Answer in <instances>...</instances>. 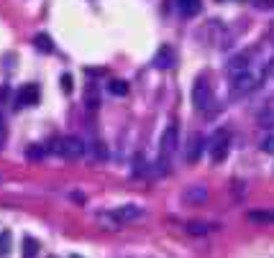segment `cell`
I'll return each mask as SVG.
<instances>
[{
	"label": "cell",
	"mask_w": 274,
	"mask_h": 258,
	"mask_svg": "<svg viewBox=\"0 0 274 258\" xmlns=\"http://www.w3.org/2000/svg\"><path fill=\"white\" fill-rule=\"evenodd\" d=\"M0 182H3V174H0Z\"/></svg>",
	"instance_id": "cell-25"
},
{
	"label": "cell",
	"mask_w": 274,
	"mask_h": 258,
	"mask_svg": "<svg viewBox=\"0 0 274 258\" xmlns=\"http://www.w3.org/2000/svg\"><path fill=\"white\" fill-rule=\"evenodd\" d=\"M246 64H249V62H246V57H236V59L231 62V72H233V74H239V69H241V72H246Z\"/></svg>",
	"instance_id": "cell-18"
},
{
	"label": "cell",
	"mask_w": 274,
	"mask_h": 258,
	"mask_svg": "<svg viewBox=\"0 0 274 258\" xmlns=\"http://www.w3.org/2000/svg\"><path fill=\"white\" fill-rule=\"evenodd\" d=\"M52 151H54L57 156H62V159H80V156L85 153V143H82L80 138L69 136V138L57 141V143L52 146Z\"/></svg>",
	"instance_id": "cell-1"
},
{
	"label": "cell",
	"mask_w": 274,
	"mask_h": 258,
	"mask_svg": "<svg viewBox=\"0 0 274 258\" xmlns=\"http://www.w3.org/2000/svg\"><path fill=\"white\" fill-rule=\"evenodd\" d=\"M72 258H80V255H72Z\"/></svg>",
	"instance_id": "cell-26"
},
{
	"label": "cell",
	"mask_w": 274,
	"mask_h": 258,
	"mask_svg": "<svg viewBox=\"0 0 274 258\" xmlns=\"http://www.w3.org/2000/svg\"><path fill=\"white\" fill-rule=\"evenodd\" d=\"M108 90H110L113 95L123 97V95H128V82H123V79H113V82L108 84Z\"/></svg>",
	"instance_id": "cell-14"
},
{
	"label": "cell",
	"mask_w": 274,
	"mask_h": 258,
	"mask_svg": "<svg viewBox=\"0 0 274 258\" xmlns=\"http://www.w3.org/2000/svg\"><path fill=\"white\" fill-rule=\"evenodd\" d=\"M177 143H179V138H177V125L172 123V125H167V131L162 136V143H159L162 156H172L177 151Z\"/></svg>",
	"instance_id": "cell-4"
},
{
	"label": "cell",
	"mask_w": 274,
	"mask_h": 258,
	"mask_svg": "<svg viewBox=\"0 0 274 258\" xmlns=\"http://www.w3.org/2000/svg\"><path fill=\"white\" fill-rule=\"evenodd\" d=\"M11 253V233H0V258Z\"/></svg>",
	"instance_id": "cell-17"
},
{
	"label": "cell",
	"mask_w": 274,
	"mask_h": 258,
	"mask_svg": "<svg viewBox=\"0 0 274 258\" xmlns=\"http://www.w3.org/2000/svg\"><path fill=\"white\" fill-rule=\"evenodd\" d=\"M33 46L41 51V54H52V51H54V44H52V38H49L47 33H38V36L33 38Z\"/></svg>",
	"instance_id": "cell-13"
},
{
	"label": "cell",
	"mask_w": 274,
	"mask_h": 258,
	"mask_svg": "<svg viewBox=\"0 0 274 258\" xmlns=\"http://www.w3.org/2000/svg\"><path fill=\"white\" fill-rule=\"evenodd\" d=\"M0 131H3V123H0Z\"/></svg>",
	"instance_id": "cell-24"
},
{
	"label": "cell",
	"mask_w": 274,
	"mask_h": 258,
	"mask_svg": "<svg viewBox=\"0 0 274 258\" xmlns=\"http://www.w3.org/2000/svg\"><path fill=\"white\" fill-rule=\"evenodd\" d=\"M225 156H228V133H218V136L213 138L210 159H213V164H220Z\"/></svg>",
	"instance_id": "cell-8"
},
{
	"label": "cell",
	"mask_w": 274,
	"mask_h": 258,
	"mask_svg": "<svg viewBox=\"0 0 274 258\" xmlns=\"http://www.w3.org/2000/svg\"><path fill=\"white\" fill-rule=\"evenodd\" d=\"M38 253V243L33 238H23V258H33Z\"/></svg>",
	"instance_id": "cell-15"
},
{
	"label": "cell",
	"mask_w": 274,
	"mask_h": 258,
	"mask_svg": "<svg viewBox=\"0 0 274 258\" xmlns=\"http://www.w3.org/2000/svg\"><path fill=\"white\" fill-rule=\"evenodd\" d=\"M249 220H251V223L269 225V223H274V210H251V212H249Z\"/></svg>",
	"instance_id": "cell-11"
},
{
	"label": "cell",
	"mask_w": 274,
	"mask_h": 258,
	"mask_svg": "<svg viewBox=\"0 0 274 258\" xmlns=\"http://www.w3.org/2000/svg\"><path fill=\"white\" fill-rule=\"evenodd\" d=\"M259 123H261V125H274V113H264V115H259Z\"/></svg>",
	"instance_id": "cell-22"
},
{
	"label": "cell",
	"mask_w": 274,
	"mask_h": 258,
	"mask_svg": "<svg viewBox=\"0 0 274 258\" xmlns=\"http://www.w3.org/2000/svg\"><path fill=\"white\" fill-rule=\"evenodd\" d=\"M254 87H256V79H254L249 72L233 74V82H231V95H233V97H239V95H249Z\"/></svg>",
	"instance_id": "cell-3"
},
{
	"label": "cell",
	"mask_w": 274,
	"mask_h": 258,
	"mask_svg": "<svg viewBox=\"0 0 274 258\" xmlns=\"http://www.w3.org/2000/svg\"><path fill=\"white\" fill-rule=\"evenodd\" d=\"M182 16H198L200 13V0H177Z\"/></svg>",
	"instance_id": "cell-12"
},
{
	"label": "cell",
	"mask_w": 274,
	"mask_h": 258,
	"mask_svg": "<svg viewBox=\"0 0 274 258\" xmlns=\"http://www.w3.org/2000/svg\"><path fill=\"white\" fill-rule=\"evenodd\" d=\"M44 153H47V148H41V146H36V148H28L26 151V156L33 161V159H44Z\"/></svg>",
	"instance_id": "cell-19"
},
{
	"label": "cell",
	"mask_w": 274,
	"mask_h": 258,
	"mask_svg": "<svg viewBox=\"0 0 274 258\" xmlns=\"http://www.w3.org/2000/svg\"><path fill=\"white\" fill-rule=\"evenodd\" d=\"M261 151H264V153H274V136H269V138L261 143Z\"/></svg>",
	"instance_id": "cell-21"
},
{
	"label": "cell",
	"mask_w": 274,
	"mask_h": 258,
	"mask_svg": "<svg viewBox=\"0 0 274 258\" xmlns=\"http://www.w3.org/2000/svg\"><path fill=\"white\" fill-rule=\"evenodd\" d=\"M139 218H141L139 204H123L118 210H113V220H118V223H131V220H139Z\"/></svg>",
	"instance_id": "cell-7"
},
{
	"label": "cell",
	"mask_w": 274,
	"mask_h": 258,
	"mask_svg": "<svg viewBox=\"0 0 274 258\" xmlns=\"http://www.w3.org/2000/svg\"><path fill=\"white\" fill-rule=\"evenodd\" d=\"M62 90L69 95L72 92V74H62Z\"/></svg>",
	"instance_id": "cell-20"
},
{
	"label": "cell",
	"mask_w": 274,
	"mask_h": 258,
	"mask_svg": "<svg viewBox=\"0 0 274 258\" xmlns=\"http://www.w3.org/2000/svg\"><path fill=\"white\" fill-rule=\"evenodd\" d=\"M192 102L198 110H210L213 108V90L208 79H198L192 87Z\"/></svg>",
	"instance_id": "cell-2"
},
{
	"label": "cell",
	"mask_w": 274,
	"mask_h": 258,
	"mask_svg": "<svg viewBox=\"0 0 274 258\" xmlns=\"http://www.w3.org/2000/svg\"><path fill=\"white\" fill-rule=\"evenodd\" d=\"M18 102L21 105H36L38 102V87L36 84H23L18 90Z\"/></svg>",
	"instance_id": "cell-10"
},
{
	"label": "cell",
	"mask_w": 274,
	"mask_h": 258,
	"mask_svg": "<svg viewBox=\"0 0 274 258\" xmlns=\"http://www.w3.org/2000/svg\"><path fill=\"white\" fill-rule=\"evenodd\" d=\"M182 199L187 204H203V202H208V187L205 184H192L182 192Z\"/></svg>",
	"instance_id": "cell-5"
},
{
	"label": "cell",
	"mask_w": 274,
	"mask_h": 258,
	"mask_svg": "<svg viewBox=\"0 0 274 258\" xmlns=\"http://www.w3.org/2000/svg\"><path fill=\"white\" fill-rule=\"evenodd\" d=\"M203 148H205V141H203L200 136H192V138H190V143H187V161H190V164L200 161Z\"/></svg>",
	"instance_id": "cell-9"
},
{
	"label": "cell",
	"mask_w": 274,
	"mask_h": 258,
	"mask_svg": "<svg viewBox=\"0 0 274 258\" xmlns=\"http://www.w3.org/2000/svg\"><path fill=\"white\" fill-rule=\"evenodd\" d=\"M187 233H192V235H205V233H210V225H205V223H190L187 225Z\"/></svg>",
	"instance_id": "cell-16"
},
{
	"label": "cell",
	"mask_w": 274,
	"mask_h": 258,
	"mask_svg": "<svg viewBox=\"0 0 274 258\" xmlns=\"http://www.w3.org/2000/svg\"><path fill=\"white\" fill-rule=\"evenodd\" d=\"M256 8H261V11H271V8H274V0H256Z\"/></svg>",
	"instance_id": "cell-23"
},
{
	"label": "cell",
	"mask_w": 274,
	"mask_h": 258,
	"mask_svg": "<svg viewBox=\"0 0 274 258\" xmlns=\"http://www.w3.org/2000/svg\"><path fill=\"white\" fill-rule=\"evenodd\" d=\"M174 62H177V54H174L172 46H162L159 51H156V57H154V67L156 69H172Z\"/></svg>",
	"instance_id": "cell-6"
}]
</instances>
